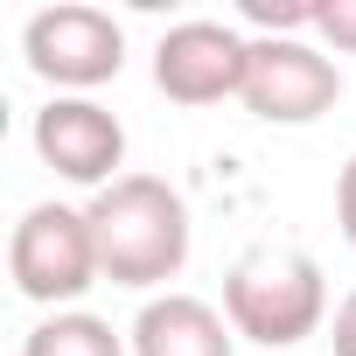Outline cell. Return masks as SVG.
Listing matches in <instances>:
<instances>
[{
  "instance_id": "9",
  "label": "cell",
  "mask_w": 356,
  "mask_h": 356,
  "mask_svg": "<svg viewBox=\"0 0 356 356\" xmlns=\"http://www.w3.org/2000/svg\"><path fill=\"white\" fill-rule=\"evenodd\" d=\"M22 356H133V342H126L105 314L63 307V314H42V321L22 335Z\"/></svg>"
},
{
  "instance_id": "13",
  "label": "cell",
  "mask_w": 356,
  "mask_h": 356,
  "mask_svg": "<svg viewBox=\"0 0 356 356\" xmlns=\"http://www.w3.org/2000/svg\"><path fill=\"white\" fill-rule=\"evenodd\" d=\"M328 342H335V356H356V293H342V300H335V321H328Z\"/></svg>"
},
{
  "instance_id": "8",
  "label": "cell",
  "mask_w": 356,
  "mask_h": 356,
  "mask_svg": "<svg viewBox=\"0 0 356 356\" xmlns=\"http://www.w3.org/2000/svg\"><path fill=\"white\" fill-rule=\"evenodd\" d=\"M126 342H133V356H231L238 328L224 307H210L196 293H154L133 314Z\"/></svg>"
},
{
  "instance_id": "3",
  "label": "cell",
  "mask_w": 356,
  "mask_h": 356,
  "mask_svg": "<svg viewBox=\"0 0 356 356\" xmlns=\"http://www.w3.org/2000/svg\"><path fill=\"white\" fill-rule=\"evenodd\" d=\"M8 273H15V293H22V300H35V307H49V314L77 307V300L105 280L91 217L70 210V203H35V210H22V224H15V238H8Z\"/></svg>"
},
{
  "instance_id": "10",
  "label": "cell",
  "mask_w": 356,
  "mask_h": 356,
  "mask_svg": "<svg viewBox=\"0 0 356 356\" xmlns=\"http://www.w3.org/2000/svg\"><path fill=\"white\" fill-rule=\"evenodd\" d=\"M238 22L252 35H314V0H245Z\"/></svg>"
},
{
  "instance_id": "7",
  "label": "cell",
  "mask_w": 356,
  "mask_h": 356,
  "mask_svg": "<svg viewBox=\"0 0 356 356\" xmlns=\"http://www.w3.org/2000/svg\"><path fill=\"white\" fill-rule=\"evenodd\" d=\"M42 168H56L63 182L77 189H112L119 182V168H126V126L98 105V98H49L29 126Z\"/></svg>"
},
{
  "instance_id": "4",
  "label": "cell",
  "mask_w": 356,
  "mask_h": 356,
  "mask_svg": "<svg viewBox=\"0 0 356 356\" xmlns=\"http://www.w3.org/2000/svg\"><path fill=\"white\" fill-rule=\"evenodd\" d=\"M22 56H29V70H35L56 98H91L98 84H112V77L126 70V29H119L105 8L63 0V8L29 15Z\"/></svg>"
},
{
  "instance_id": "12",
  "label": "cell",
  "mask_w": 356,
  "mask_h": 356,
  "mask_svg": "<svg viewBox=\"0 0 356 356\" xmlns=\"http://www.w3.org/2000/svg\"><path fill=\"white\" fill-rule=\"evenodd\" d=\"M335 224H342V238H349V252H356V154H349L342 175H335Z\"/></svg>"
},
{
  "instance_id": "1",
  "label": "cell",
  "mask_w": 356,
  "mask_h": 356,
  "mask_svg": "<svg viewBox=\"0 0 356 356\" xmlns=\"http://www.w3.org/2000/svg\"><path fill=\"white\" fill-rule=\"evenodd\" d=\"M91 238H98V266L112 286L154 293L168 280H182L189 266V203L161 175H119L112 189H98L84 203Z\"/></svg>"
},
{
  "instance_id": "2",
  "label": "cell",
  "mask_w": 356,
  "mask_h": 356,
  "mask_svg": "<svg viewBox=\"0 0 356 356\" xmlns=\"http://www.w3.org/2000/svg\"><path fill=\"white\" fill-rule=\"evenodd\" d=\"M224 314L259 349H293L328 328V280L307 252H245L224 273Z\"/></svg>"
},
{
  "instance_id": "6",
  "label": "cell",
  "mask_w": 356,
  "mask_h": 356,
  "mask_svg": "<svg viewBox=\"0 0 356 356\" xmlns=\"http://www.w3.org/2000/svg\"><path fill=\"white\" fill-rule=\"evenodd\" d=\"M245 63H252V35L231 22H175L154 42V91L168 105H224L245 91Z\"/></svg>"
},
{
  "instance_id": "11",
  "label": "cell",
  "mask_w": 356,
  "mask_h": 356,
  "mask_svg": "<svg viewBox=\"0 0 356 356\" xmlns=\"http://www.w3.org/2000/svg\"><path fill=\"white\" fill-rule=\"evenodd\" d=\"M314 35L356 56V0H314Z\"/></svg>"
},
{
  "instance_id": "5",
  "label": "cell",
  "mask_w": 356,
  "mask_h": 356,
  "mask_svg": "<svg viewBox=\"0 0 356 356\" xmlns=\"http://www.w3.org/2000/svg\"><path fill=\"white\" fill-rule=\"evenodd\" d=\"M238 98L266 126H314L321 112H335L342 70L307 35H252V63H245V91Z\"/></svg>"
}]
</instances>
